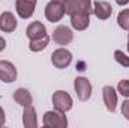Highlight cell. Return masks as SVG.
<instances>
[{"mask_svg": "<svg viewBox=\"0 0 129 128\" xmlns=\"http://www.w3.org/2000/svg\"><path fill=\"white\" fill-rule=\"evenodd\" d=\"M63 9L64 14H68L69 17L74 14H92L93 12L92 0H64Z\"/></svg>", "mask_w": 129, "mask_h": 128, "instance_id": "cell-1", "label": "cell"}, {"mask_svg": "<svg viewBox=\"0 0 129 128\" xmlns=\"http://www.w3.org/2000/svg\"><path fill=\"white\" fill-rule=\"evenodd\" d=\"M42 125L45 128H66L68 119L63 112L50 110V112H45V115L42 118Z\"/></svg>", "mask_w": 129, "mask_h": 128, "instance_id": "cell-2", "label": "cell"}, {"mask_svg": "<svg viewBox=\"0 0 129 128\" xmlns=\"http://www.w3.org/2000/svg\"><path fill=\"white\" fill-rule=\"evenodd\" d=\"M72 96L69 95L68 92H64V91H56L54 94H53V105H54V109L56 110H59V112H69L71 109H72Z\"/></svg>", "mask_w": 129, "mask_h": 128, "instance_id": "cell-3", "label": "cell"}, {"mask_svg": "<svg viewBox=\"0 0 129 128\" xmlns=\"http://www.w3.org/2000/svg\"><path fill=\"white\" fill-rule=\"evenodd\" d=\"M74 89L80 101H87L92 96V83L86 77H77L74 80Z\"/></svg>", "mask_w": 129, "mask_h": 128, "instance_id": "cell-4", "label": "cell"}, {"mask_svg": "<svg viewBox=\"0 0 129 128\" xmlns=\"http://www.w3.org/2000/svg\"><path fill=\"white\" fill-rule=\"evenodd\" d=\"M71 62H72V53L66 48H57L51 54V63L59 69L68 68L71 65Z\"/></svg>", "mask_w": 129, "mask_h": 128, "instance_id": "cell-5", "label": "cell"}, {"mask_svg": "<svg viewBox=\"0 0 129 128\" xmlns=\"http://www.w3.org/2000/svg\"><path fill=\"white\" fill-rule=\"evenodd\" d=\"M64 15V9L63 5L59 3V2H50L47 6H45V18L50 21V23H57L63 18Z\"/></svg>", "mask_w": 129, "mask_h": 128, "instance_id": "cell-6", "label": "cell"}, {"mask_svg": "<svg viewBox=\"0 0 129 128\" xmlns=\"http://www.w3.org/2000/svg\"><path fill=\"white\" fill-rule=\"evenodd\" d=\"M17 68L9 60H0V80L3 83H12L17 80Z\"/></svg>", "mask_w": 129, "mask_h": 128, "instance_id": "cell-7", "label": "cell"}, {"mask_svg": "<svg viewBox=\"0 0 129 128\" xmlns=\"http://www.w3.org/2000/svg\"><path fill=\"white\" fill-rule=\"evenodd\" d=\"M102 98H104V104H105L107 110L114 113L116 107H117V91L113 86H104L102 88Z\"/></svg>", "mask_w": 129, "mask_h": 128, "instance_id": "cell-8", "label": "cell"}, {"mask_svg": "<svg viewBox=\"0 0 129 128\" xmlns=\"http://www.w3.org/2000/svg\"><path fill=\"white\" fill-rule=\"evenodd\" d=\"M74 39V32L68 27V26H59L54 32H53V41L59 45H66L71 44Z\"/></svg>", "mask_w": 129, "mask_h": 128, "instance_id": "cell-9", "label": "cell"}, {"mask_svg": "<svg viewBox=\"0 0 129 128\" xmlns=\"http://www.w3.org/2000/svg\"><path fill=\"white\" fill-rule=\"evenodd\" d=\"M35 8L36 0H15V9L21 18H30L35 14Z\"/></svg>", "mask_w": 129, "mask_h": 128, "instance_id": "cell-10", "label": "cell"}, {"mask_svg": "<svg viewBox=\"0 0 129 128\" xmlns=\"http://www.w3.org/2000/svg\"><path fill=\"white\" fill-rule=\"evenodd\" d=\"M111 12H113V8L108 2L105 0H96L93 3V14L96 15L99 20H108L111 17Z\"/></svg>", "mask_w": 129, "mask_h": 128, "instance_id": "cell-11", "label": "cell"}, {"mask_svg": "<svg viewBox=\"0 0 129 128\" xmlns=\"http://www.w3.org/2000/svg\"><path fill=\"white\" fill-rule=\"evenodd\" d=\"M17 29V18L12 12H3L0 15V30L6 33H12Z\"/></svg>", "mask_w": 129, "mask_h": 128, "instance_id": "cell-12", "label": "cell"}, {"mask_svg": "<svg viewBox=\"0 0 129 128\" xmlns=\"http://www.w3.org/2000/svg\"><path fill=\"white\" fill-rule=\"evenodd\" d=\"M90 24V14H74L71 15V26L75 30H86Z\"/></svg>", "mask_w": 129, "mask_h": 128, "instance_id": "cell-13", "label": "cell"}, {"mask_svg": "<svg viewBox=\"0 0 129 128\" xmlns=\"http://www.w3.org/2000/svg\"><path fill=\"white\" fill-rule=\"evenodd\" d=\"M23 124L26 128H36L38 127V116H36V110L32 104L24 107L23 112Z\"/></svg>", "mask_w": 129, "mask_h": 128, "instance_id": "cell-14", "label": "cell"}, {"mask_svg": "<svg viewBox=\"0 0 129 128\" xmlns=\"http://www.w3.org/2000/svg\"><path fill=\"white\" fill-rule=\"evenodd\" d=\"M27 38L32 41V39H38V38H42L44 35H47V29L45 26L41 23V21H33L27 26V30H26Z\"/></svg>", "mask_w": 129, "mask_h": 128, "instance_id": "cell-15", "label": "cell"}, {"mask_svg": "<svg viewBox=\"0 0 129 128\" xmlns=\"http://www.w3.org/2000/svg\"><path fill=\"white\" fill-rule=\"evenodd\" d=\"M14 99H15L17 104H20V105H23V107L30 105L33 102L32 94H30L27 89H24V88H20V89H17V91L14 92Z\"/></svg>", "mask_w": 129, "mask_h": 128, "instance_id": "cell-16", "label": "cell"}, {"mask_svg": "<svg viewBox=\"0 0 129 128\" xmlns=\"http://www.w3.org/2000/svg\"><path fill=\"white\" fill-rule=\"evenodd\" d=\"M50 44V36L48 35H44L42 38H38V39H32L30 41V50L32 51H42L48 47Z\"/></svg>", "mask_w": 129, "mask_h": 128, "instance_id": "cell-17", "label": "cell"}, {"mask_svg": "<svg viewBox=\"0 0 129 128\" xmlns=\"http://www.w3.org/2000/svg\"><path fill=\"white\" fill-rule=\"evenodd\" d=\"M117 24L123 30H129V9H123L117 15Z\"/></svg>", "mask_w": 129, "mask_h": 128, "instance_id": "cell-18", "label": "cell"}, {"mask_svg": "<svg viewBox=\"0 0 129 128\" xmlns=\"http://www.w3.org/2000/svg\"><path fill=\"white\" fill-rule=\"evenodd\" d=\"M114 59H116L117 63L122 65V66H125V68L129 66V56H126L125 51H122V50H116V51H114Z\"/></svg>", "mask_w": 129, "mask_h": 128, "instance_id": "cell-19", "label": "cell"}, {"mask_svg": "<svg viewBox=\"0 0 129 128\" xmlns=\"http://www.w3.org/2000/svg\"><path fill=\"white\" fill-rule=\"evenodd\" d=\"M117 92L125 98H129V80H120L117 84Z\"/></svg>", "mask_w": 129, "mask_h": 128, "instance_id": "cell-20", "label": "cell"}, {"mask_svg": "<svg viewBox=\"0 0 129 128\" xmlns=\"http://www.w3.org/2000/svg\"><path fill=\"white\" fill-rule=\"evenodd\" d=\"M122 115L129 121V99H125L122 104Z\"/></svg>", "mask_w": 129, "mask_h": 128, "instance_id": "cell-21", "label": "cell"}, {"mask_svg": "<svg viewBox=\"0 0 129 128\" xmlns=\"http://www.w3.org/2000/svg\"><path fill=\"white\" fill-rule=\"evenodd\" d=\"M5 122H6V116H5L3 109L0 107V127H3V125H5Z\"/></svg>", "mask_w": 129, "mask_h": 128, "instance_id": "cell-22", "label": "cell"}, {"mask_svg": "<svg viewBox=\"0 0 129 128\" xmlns=\"http://www.w3.org/2000/svg\"><path fill=\"white\" fill-rule=\"evenodd\" d=\"M5 48H6V41H5V39L0 36V51H3Z\"/></svg>", "mask_w": 129, "mask_h": 128, "instance_id": "cell-23", "label": "cell"}, {"mask_svg": "<svg viewBox=\"0 0 129 128\" xmlns=\"http://www.w3.org/2000/svg\"><path fill=\"white\" fill-rule=\"evenodd\" d=\"M116 3H117L119 6H126L129 3V0H116Z\"/></svg>", "mask_w": 129, "mask_h": 128, "instance_id": "cell-24", "label": "cell"}, {"mask_svg": "<svg viewBox=\"0 0 129 128\" xmlns=\"http://www.w3.org/2000/svg\"><path fill=\"white\" fill-rule=\"evenodd\" d=\"M53 2H59V3H62V5L64 3V0H53Z\"/></svg>", "mask_w": 129, "mask_h": 128, "instance_id": "cell-25", "label": "cell"}, {"mask_svg": "<svg viewBox=\"0 0 129 128\" xmlns=\"http://www.w3.org/2000/svg\"><path fill=\"white\" fill-rule=\"evenodd\" d=\"M128 53H129V33H128Z\"/></svg>", "mask_w": 129, "mask_h": 128, "instance_id": "cell-26", "label": "cell"}]
</instances>
